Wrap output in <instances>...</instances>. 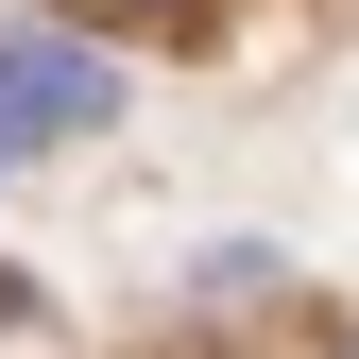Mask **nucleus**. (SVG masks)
<instances>
[{
    "mask_svg": "<svg viewBox=\"0 0 359 359\" xmlns=\"http://www.w3.org/2000/svg\"><path fill=\"white\" fill-rule=\"evenodd\" d=\"M120 120V69L86 34H0V154H52V137H103Z\"/></svg>",
    "mask_w": 359,
    "mask_h": 359,
    "instance_id": "1",
    "label": "nucleus"
},
{
    "mask_svg": "<svg viewBox=\"0 0 359 359\" xmlns=\"http://www.w3.org/2000/svg\"><path fill=\"white\" fill-rule=\"evenodd\" d=\"M0 325H34V291H0Z\"/></svg>",
    "mask_w": 359,
    "mask_h": 359,
    "instance_id": "2",
    "label": "nucleus"
}]
</instances>
